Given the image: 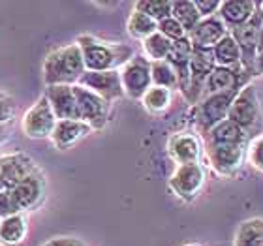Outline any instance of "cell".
<instances>
[{
  "instance_id": "29",
  "label": "cell",
  "mask_w": 263,
  "mask_h": 246,
  "mask_svg": "<svg viewBox=\"0 0 263 246\" xmlns=\"http://www.w3.org/2000/svg\"><path fill=\"white\" fill-rule=\"evenodd\" d=\"M247 158L256 169H259L263 173V134L259 137H256L254 141H250Z\"/></svg>"
},
{
  "instance_id": "14",
  "label": "cell",
  "mask_w": 263,
  "mask_h": 246,
  "mask_svg": "<svg viewBox=\"0 0 263 246\" xmlns=\"http://www.w3.org/2000/svg\"><path fill=\"white\" fill-rule=\"evenodd\" d=\"M10 197L17 214H23L25 211L38 207V203L44 197V181H42V177L28 179V181L17 184L15 188H11Z\"/></svg>"
},
{
  "instance_id": "8",
  "label": "cell",
  "mask_w": 263,
  "mask_h": 246,
  "mask_svg": "<svg viewBox=\"0 0 263 246\" xmlns=\"http://www.w3.org/2000/svg\"><path fill=\"white\" fill-rule=\"evenodd\" d=\"M73 92H76L81 121L87 122L92 130H102L109 121V102H105L98 94H94L92 90H88L81 85H73Z\"/></svg>"
},
{
  "instance_id": "9",
  "label": "cell",
  "mask_w": 263,
  "mask_h": 246,
  "mask_svg": "<svg viewBox=\"0 0 263 246\" xmlns=\"http://www.w3.org/2000/svg\"><path fill=\"white\" fill-rule=\"evenodd\" d=\"M211 167L214 173L222 177L235 175L247 162L248 145H220V147H205Z\"/></svg>"
},
{
  "instance_id": "36",
  "label": "cell",
  "mask_w": 263,
  "mask_h": 246,
  "mask_svg": "<svg viewBox=\"0 0 263 246\" xmlns=\"http://www.w3.org/2000/svg\"><path fill=\"white\" fill-rule=\"evenodd\" d=\"M6 137V126H0V141Z\"/></svg>"
},
{
  "instance_id": "16",
  "label": "cell",
  "mask_w": 263,
  "mask_h": 246,
  "mask_svg": "<svg viewBox=\"0 0 263 246\" xmlns=\"http://www.w3.org/2000/svg\"><path fill=\"white\" fill-rule=\"evenodd\" d=\"M205 139V147H220V145H250V137L241 126H237L233 121L226 119L216 124L209 131Z\"/></svg>"
},
{
  "instance_id": "4",
  "label": "cell",
  "mask_w": 263,
  "mask_h": 246,
  "mask_svg": "<svg viewBox=\"0 0 263 246\" xmlns=\"http://www.w3.org/2000/svg\"><path fill=\"white\" fill-rule=\"evenodd\" d=\"M239 90L241 88L220 94H211L194 107V124H196L197 131L201 134V137H205L214 126L230 117L231 104H233Z\"/></svg>"
},
{
  "instance_id": "7",
  "label": "cell",
  "mask_w": 263,
  "mask_h": 246,
  "mask_svg": "<svg viewBox=\"0 0 263 246\" xmlns=\"http://www.w3.org/2000/svg\"><path fill=\"white\" fill-rule=\"evenodd\" d=\"M205 167L201 164L177 165L175 173L170 179V188L182 201H194L205 186Z\"/></svg>"
},
{
  "instance_id": "38",
  "label": "cell",
  "mask_w": 263,
  "mask_h": 246,
  "mask_svg": "<svg viewBox=\"0 0 263 246\" xmlns=\"http://www.w3.org/2000/svg\"><path fill=\"white\" fill-rule=\"evenodd\" d=\"M261 8H263V2H261Z\"/></svg>"
},
{
  "instance_id": "31",
  "label": "cell",
  "mask_w": 263,
  "mask_h": 246,
  "mask_svg": "<svg viewBox=\"0 0 263 246\" xmlns=\"http://www.w3.org/2000/svg\"><path fill=\"white\" fill-rule=\"evenodd\" d=\"M194 4H196L201 19H207V17L218 15L222 0H194Z\"/></svg>"
},
{
  "instance_id": "32",
  "label": "cell",
  "mask_w": 263,
  "mask_h": 246,
  "mask_svg": "<svg viewBox=\"0 0 263 246\" xmlns=\"http://www.w3.org/2000/svg\"><path fill=\"white\" fill-rule=\"evenodd\" d=\"M11 214H17L15 209H13V203H11L10 190L0 192V220L8 218Z\"/></svg>"
},
{
  "instance_id": "23",
  "label": "cell",
  "mask_w": 263,
  "mask_h": 246,
  "mask_svg": "<svg viewBox=\"0 0 263 246\" xmlns=\"http://www.w3.org/2000/svg\"><path fill=\"white\" fill-rule=\"evenodd\" d=\"M171 102H173V90L170 88H162V87H151L145 92V96L141 98L143 107L153 113V115H160L164 111L170 109Z\"/></svg>"
},
{
  "instance_id": "26",
  "label": "cell",
  "mask_w": 263,
  "mask_h": 246,
  "mask_svg": "<svg viewBox=\"0 0 263 246\" xmlns=\"http://www.w3.org/2000/svg\"><path fill=\"white\" fill-rule=\"evenodd\" d=\"M151 77H153L154 87L170 88V90L179 88V77H177V71L167 61L151 62Z\"/></svg>"
},
{
  "instance_id": "33",
  "label": "cell",
  "mask_w": 263,
  "mask_h": 246,
  "mask_svg": "<svg viewBox=\"0 0 263 246\" xmlns=\"http://www.w3.org/2000/svg\"><path fill=\"white\" fill-rule=\"evenodd\" d=\"M45 246H83L79 241H76V239H55V241H51L49 244Z\"/></svg>"
},
{
  "instance_id": "24",
  "label": "cell",
  "mask_w": 263,
  "mask_h": 246,
  "mask_svg": "<svg viewBox=\"0 0 263 246\" xmlns=\"http://www.w3.org/2000/svg\"><path fill=\"white\" fill-rule=\"evenodd\" d=\"M171 17L179 21L186 34H190L194 28L197 27V23L201 21V15L197 11L194 0H181V2H173V10H171Z\"/></svg>"
},
{
  "instance_id": "6",
  "label": "cell",
  "mask_w": 263,
  "mask_h": 246,
  "mask_svg": "<svg viewBox=\"0 0 263 246\" xmlns=\"http://www.w3.org/2000/svg\"><path fill=\"white\" fill-rule=\"evenodd\" d=\"M121 83L124 96L132 100H141L148 88L153 87V77H151V62L145 56L136 55L130 62L122 66L121 70Z\"/></svg>"
},
{
  "instance_id": "1",
  "label": "cell",
  "mask_w": 263,
  "mask_h": 246,
  "mask_svg": "<svg viewBox=\"0 0 263 246\" xmlns=\"http://www.w3.org/2000/svg\"><path fill=\"white\" fill-rule=\"evenodd\" d=\"M83 53V62L87 71L119 70L134 59V49L124 44H109L94 36L83 34L76 42Z\"/></svg>"
},
{
  "instance_id": "12",
  "label": "cell",
  "mask_w": 263,
  "mask_h": 246,
  "mask_svg": "<svg viewBox=\"0 0 263 246\" xmlns=\"http://www.w3.org/2000/svg\"><path fill=\"white\" fill-rule=\"evenodd\" d=\"M45 98L59 121H81L73 85H51L45 88Z\"/></svg>"
},
{
  "instance_id": "21",
  "label": "cell",
  "mask_w": 263,
  "mask_h": 246,
  "mask_svg": "<svg viewBox=\"0 0 263 246\" xmlns=\"http://www.w3.org/2000/svg\"><path fill=\"white\" fill-rule=\"evenodd\" d=\"M126 30L134 40L145 42L148 36H153L154 32H158V23L134 8V11L130 13V17H128V21H126Z\"/></svg>"
},
{
  "instance_id": "25",
  "label": "cell",
  "mask_w": 263,
  "mask_h": 246,
  "mask_svg": "<svg viewBox=\"0 0 263 246\" xmlns=\"http://www.w3.org/2000/svg\"><path fill=\"white\" fill-rule=\"evenodd\" d=\"M171 45L173 42L162 36L160 32H154L153 36H148L143 42V53L148 62H158V61H167V56L171 53Z\"/></svg>"
},
{
  "instance_id": "18",
  "label": "cell",
  "mask_w": 263,
  "mask_h": 246,
  "mask_svg": "<svg viewBox=\"0 0 263 246\" xmlns=\"http://www.w3.org/2000/svg\"><path fill=\"white\" fill-rule=\"evenodd\" d=\"M258 6L259 2H254V0H226L220 6L218 15L226 23V27L233 30V28L242 27L245 23L250 21L258 10Z\"/></svg>"
},
{
  "instance_id": "19",
  "label": "cell",
  "mask_w": 263,
  "mask_h": 246,
  "mask_svg": "<svg viewBox=\"0 0 263 246\" xmlns=\"http://www.w3.org/2000/svg\"><path fill=\"white\" fill-rule=\"evenodd\" d=\"M214 62L216 66L220 68H228V70L235 71L239 75H245L248 77L245 71H242V64H241V49H239V45L237 42L233 40L231 34H228L224 40H220L218 44L214 45ZM250 79V77H248Z\"/></svg>"
},
{
  "instance_id": "11",
  "label": "cell",
  "mask_w": 263,
  "mask_h": 246,
  "mask_svg": "<svg viewBox=\"0 0 263 246\" xmlns=\"http://www.w3.org/2000/svg\"><path fill=\"white\" fill-rule=\"evenodd\" d=\"M203 148H205V143L190 131L173 134L167 141V154L177 165L201 164L199 160L203 156Z\"/></svg>"
},
{
  "instance_id": "15",
  "label": "cell",
  "mask_w": 263,
  "mask_h": 246,
  "mask_svg": "<svg viewBox=\"0 0 263 246\" xmlns=\"http://www.w3.org/2000/svg\"><path fill=\"white\" fill-rule=\"evenodd\" d=\"M245 85H248V77L239 75V73L228 70V68L216 66L211 71V75L207 77V81H205L201 100L211 96V94H220V92H228V90H235V88H242Z\"/></svg>"
},
{
  "instance_id": "34",
  "label": "cell",
  "mask_w": 263,
  "mask_h": 246,
  "mask_svg": "<svg viewBox=\"0 0 263 246\" xmlns=\"http://www.w3.org/2000/svg\"><path fill=\"white\" fill-rule=\"evenodd\" d=\"M263 75V49L258 51V56H256V75Z\"/></svg>"
},
{
  "instance_id": "2",
  "label": "cell",
  "mask_w": 263,
  "mask_h": 246,
  "mask_svg": "<svg viewBox=\"0 0 263 246\" xmlns=\"http://www.w3.org/2000/svg\"><path fill=\"white\" fill-rule=\"evenodd\" d=\"M83 53L77 44L64 45L51 51L44 62V77L47 87L51 85H77L85 73Z\"/></svg>"
},
{
  "instance_id": "3",
  "label": "cell",
  "mask_w": 263,
  "mask_h": 246,
  "mask_svg": "<svg viewBox=\"0 0 263 246\" xmlns=\"http://www.w3.org/2000/svg\"><path fill=\"white\" fill-rule=\"evenodd\" d=\"M230 121H233L237 126H241L247 131L248 137H259L263 126L261 109H259V100L258 92L252 85H245V87L237 92L233 104L230 109Z\"/></svg>"
},
{
  "instance_id": "20",
  "label": "cell",
  "mask_w": 263,
  "mask_h": 246,
  "mask_svg": "<svg viewBox=\"0 0 263 246\" xmlns=\"http://www.w3.org/2000/svg\"><path fill=\"white\" fill-rule=\"evenodd\" d=\"M27 218L23 214H11L8 218L0 220V244L2 246L23 244L27 239Z\"/></svg>"
},
{
  "instance_id": "28",
  "label": "cell",
  "mask_w": 263,
  "mask_h": 246,
  "mask_svg": "<svg viewBox=\"0 0 263 246\" xmlns=\"http://www.w3.org/2000/svg\"><path fill=\"white\" fill-rule=\"evenodd\" d=\"M158 32L162 34V36H165L167 40H171V42H179V40L188 36L186 30H184V28L179 25V21H175L173 17H167V19L158 23Z\"/></svg>"
},
{
  "instance_id": "35",
  "label": "cell",
  "mask_w": 263,
  "mask_h": 246,
  "mask_svg": "<svg viewBox=\"0 0 263 246\" xmlns=\"http://www.w3.org/2000/svg\"><path fill=\"white\" fill-rule=\"evenodd\" d=\"M6 190V184H4V177H2V169H0V192Z\"/></svg>"
},
{
  "instance_id": "22",
  "label": "cell",
  "mask_w": 263,
  "mask_h": 246,
  "mask_svg": "<svg viewBox=\"0 0 263 246\" xmlns=\"http://www.w3.org/2000/svg\"><path fill=\"white\" fill-rule=\"evenodd\" d=\"M233 246H263V220L250 218L237 228Z\"/></svg>"
},
{
  "instance_id": "17",
  "label": "cell",
  "mask_w": 263,
  "mask_h": 246,
  "mask_svg": "<svg viewBox=\"0 0 263 246\" xmlns=\"http://www.w3.org/2000/svg\"><path fill=\"white\" fill-rule=\"evenodd\" d=\"M92 131V128L83 121H59L53 136H51V141L57 148L66 150V148H71L73 145H77L87 136H90Z\"/></svg>"
},
{
  "instance_id": "27",
  "label": "cell",
  "mask_w": 263,
  "mask_h": 246,
  "mask_svg": "<svg viewBox=\"0 0 263 246\" xmlns=\"http://www.w3.org/2000/svg\"><path fill=\"white\" fill-rule=\"evenodd\" d=\"M134 8L148 15L151 19H154L156 23H160L171 17L173 2H170V0H143V2H136Z\"/></svg>"
},
{
  "instance_id": "10",
  "label": "cell",
  "mask_w": 263,
  "mask_h": 246,
  "mask_svg": "<svg viewBox=\"0 0 263 246\" xmlns=\"http://www.w3.org/2000/svg\"><path fill=\"white\" fill-rule=\"evenodd\" d=\"M77 85L92 90L94 94H98L100 98H104L105 102L113 104L115 100L124 96L121 83V71L111 70V71H85L83 77L79 79Z\"/></svg>"
},
{
  "instance_id": "37",
  "label": "cell",
  "mask_w": 263,
  "mask_h": 246,
  "mask_svg": "<svg viewBox=\"0 0 263 246\" xmlns=\"http://www.w3.org/2000/svg\"><path fill=\"white\" fill-rule=\"evenodd\" d=\"M263 49V27H261V34H259V51Z\"/></svg>"
},
{
  "instance_id": "30",
  "label": "cell",
  "mask_w": 263,
  "mask_h": 246,
  "mask_svg": "<svg viewBox=\"0 0 263 246\" xmlns=\"http://www.w3.org/2000/svg\"><path fill=\"white\" fill-rule=\"evenodd\" d=\"M17 113V105L10 96L0 94V126H8Z\"/></svg>"
},
{
  "instance_id": "13",
  "label": "cell",
  "mask_w": 263,
  "mask_h": 246,
  "mask_svg": "<svg viewBox=\"0 0 263 246\" xmlns=\"http://www.w3.org/2000/svg\"><path fill=\"white\" fill-rule=\"evenodd\" d=\"M230 34V28L220 19V15L207 17L197 23V27L188 34V40L197 49H214V45L220 40H224Z\"/></svg>"
},
{
  "instance_id": "5",
  "label": "cell",
  "mask_w": 263,
  "mask_h": 246,
  "mask_svg": "<svg viewBox=\"0 0 263 246\" xmlns=\"http://www.w3.org/2000/svg\"><path fill=\"white\" fill-rule=\"evenodd\" d=\"M59 122L55 111L51 107L49 100L45 98V94L25 113L21 122V128L25 131V136L30 139H47L53 136L55 126Z\"/></svg>"
},
{
  "instance_id": "39",
  "label": "cell",
  "mask_w": 263,
  "mask_h": 246,
  "mask_svg": "<svg viewBox=\"0 0 263 246\" xmlns=\"http://www.w3.org/2000/svg\"><path fill=\"white\" fill-rule=\"evenodd\" d=\"M192 246H194V244H192Z\"/></svg>"
}]
</instances>
